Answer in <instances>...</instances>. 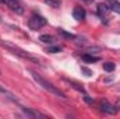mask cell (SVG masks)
Here are the masks:
<instances>
[{
  "label": "cell",
  "instance_id": "cell-10",
  "mask_svg": "<svg viewBox=\"0 0 120 119\" xmlns=\"http://www.w3.org/2000/svg\"><path fill=\"white\" fill-rule=\"evenodd\" d=\"M106 3L109 4V7H110L112 11H116V13L120 14V1H117V0H108Z\"/></svg>",
  "mask_w": 120,
  "mask_h": 119
},
{
  "label": "cell",
  "instance_id": "cell-1",
  "mask_svg": "<svg viewBox=\"0 0 120 119\" xmlns=\"http://www.w3.org/2000/svg\"><path fill=\"white\" fill-rule=\"evenodd\" d=\"M0 45H1L3 48H6L8 52H11V53L17 55V56H20L21 59L28 60V62H31V63H36V64H41V66H42V62H41V59H39L38 56H35V55H32V53H30V52L21 49L20 46H17V45L11 44V42H8V41H0Z\"/></svg>",
  "mask_w": 120,
  "mask_h": 119
},
{
  "label": "cell",
  "instance_id": "cell-14",
  "mask_svg": "<svg viewBox=\"0 0 120 119\" xmlns=\"http://www.w3.org/2000/svg\"><path fill=\"white\" fill-rule=\"evenodd\" d=\"M103 69H105L106 71H113V70H115V63L106 62V63H103Z\"/></svg>",
  "mask_w": 120,
  "mask_h": 119
},
{
  "label": "cell",
  "instance_id": "cell-9",
  "mask_svg": "<svg viewBox=\"0 0 120 119\" xmlns=\"http://www.w3.org/2000/svg\"><path fill=\"white\" fill-rule=\"evenodd\" d=\"M73 16H74V18H75L77 21H82V20L85 18V10H84L82 7H75V8L73 10Z\"/></svg>",
  "mask_w": 120,
  "mask_h": 119
},
{
  "label": "cell",
  "instance_id": "cell-7",
  "mask_svg": "<svg viewBox=\"0 0 120 119\" xmlns=\"http://www.w3.org/2000/svg\"><path fill=\"white\" fill-rule=\"evenodd\" d=\"M0 94L4 97V98H7V99H10L11 102H15V104H18V98L11 92V91H8L7 88H4V87H1L0 86Z\"/></svg>",
  "mask_w": 120,
  "mask_h": 119
},
{
  "label": "cell",
  "instance_id": "cell-6",
  "mask_svg": "<svg viewBox=\"0 0 120 119\" xmlns=\"http://www.w3.org/2000/svg\"><path fill=\"white\" fill-rule=\"evenodd\" d=\"M21 109H22V112H24L27 116H30V118H48V115H45V114H42V112H39V111H35V109H32V108L21 107Z\"/></svg>",
  "mask_w": 120,
  "mask_h": 119
},
{
  "label": "cell",
  "instance_id": "cell-4",
  "mask_svg": "<svg viewBox=\"0 0 120 119\" xmlns=\"http://www.w3.org/2000/svg\"><path fill=\"white\" fill-rule=\"evenodd\" d=\"M3 4H6L10 10H13L17 14H22L24 13V6L21 3V0H1Z\"/></svg>",
  "mask_w": 120,
  "mask_h": 119
},
{
  "label": "cell",
  "instance_id": "cell-18",
  "mask_svg": "<svg viewBox=\"0 0 120 119\" xmlns=\"http://www.w3.org/2000/svg\"><path fill=\"white\" fill-rule=\"evenodd\" d=\"M0 74H1V70H0Z\"/></svg>",
  "mask_w": 120,
  "mask_h": 119
},
{
  "label": "cell",
  "instance_id": "cell-3",
  "mask_svg": "<svg viewBox=\"0 0 120 119\" xmlns=\"http://www.w3.org/2000/svg\"><path fill=\"white\" fill-rule=\"evenodd\" d=\"M46 25V18L43 17V16H41V14H32L30 17V20H28V27H30L31 30L36 31V30H41L42 27H45Z\"/></svg>",
  "mask_w": 120,
  "mask_h": 119
},
{
  "label": "cell",
  "instance_id": "cell-15",
  "mask_svg": "<svg viewBox=\"0 0 120 119\" xmlns=\"http://www.w3.org/2000/svg\"><path fill=\"white\" fill-rule=\"evenodd\" d=\"M60 51H61L60 46H49V48H48V52H50V53H57Z\"/></svg>",
  "mask_w": 120,
  "mask_h": 119
},
{
  "label": "cell",
  "instance_id": "cell-12",
  "mask_svg": "<svg viewBox=\"0 0 120 119\" xmlns=\"http://www.w3.org/2000/svg\"><path fill=\"white\" fill-rule=\"evenodd\" d=\"M82 62H85V63H95V62H99V58L98 56H91L88 53H85V55H82Z\"/></svg>",
  "mask_w": 120,
  "mask_h": 119
},
{
  "label": "cell",
  "instance_id": "cell-5",
  "mask_svg": "<svg viewBox=\"0 0 120 119\" xmlns=\"http://www.w3.org/2000/svg\"><path fill=\"white\" fill-rule=\"evenodd\" d=\"M99 108H101V111L102 112H105V114H108V115H115L116 112H117V108L115 107V105H112L110 102H108V101H101V104H99Z\"/></svg>",
  "mask_w": 120,
  "mask_h": 119
},
{
  "label": "cell",
  "instance_id": "cell-16",
  "mask_svg": "<svg viewBox=\"0 0 120 119\" xmlns=\"http://www.w3.org/2000/svg\"><path fill=\"white\" fill-rule=\"evenodd\" d=\"M59 32L63 35V36H66V38H70V39H74V38H75L74 35H71V34H67L66 31H63V30H59Z\"/></svg>",
  "mask_w": 120,
  "mask_h": 119
},
{
  "label": "cell",
  "instance_id": "cell-8",
  "mask_svg": "<svg viewBox=\"0 0 120 119\" xmlns=\"http://www.w3.org/2000/svg\"><path fill=\"white\" fill-rule=\"evenodd\" d=\"M109 11H112V10H110V7H109L108 3H101V4H98V14H99L101 17L108 16Z\"/></svg>",
  "mask_w": 120,
  "mask_h": 119
},
{
  "label": "cell",
  "instance_id": "cell-13",
  "mask_svg": "<svg viewBox=\"0 0 120 119\" xmlns=\"http://www.w3.org/2000/svg\"><path fill=\"white\" fill-rule=\"evenodd\" d=\"M45 3L49 4V6L53 7V8H57V7H60V4H61L60 0H45Z\"/></svg>",
  "mask_w": 120,
  "mask_h": 119
},
{
  "label": "cell",
  "instance_id": "cell-2",
  "mask_svg": "<svg viewBox=\"0 0 120 119\" xmlns=\"http://www.w3.org/2000/svg\"><path fill=\"white\" fill-rule=\"evenodd\" d=\"M31 74H32V77H34V80L42 87V88H45L46 91H49V92H52V94H55V95H57V97H60V98H66V94L61 91V90H59L56 86H53L52 83H49L46 79H43L42 76H39L36 71H31Z\"/></svg>",
  "mask_w": 120,
  "mask_h": 119
},
{
  "label": "cell",
  "instance_id": "cell-11",
  "mask_svg": "<svg viewBox=\"0 0 120 119\" xmlns=\"http://www.w3.org/2000/svg\"><path fill=\"white\" fill-rule=\"evenodd\" d=\"M39 41H41V42H43V44H50V45H52V44H55V41H56V39H55V36H52V35H48V34H46V35H41Z\"/></svg>",
  "mask_w": 120,
  "mask_h": 119
},
{
  "label": "cell",
  "instance_id": "cell-17",
  "mask_svg": "<svg viewBox=\"0 0 120 119\" xmlns=\"http://www.w3.org/2000/svg\"><path fill=\"white\" fill-rule=\"evenodd\" d=\"M82 1H84V3H87V4H90V3H92V1H94V0H82Z\"/></svg>",
  "mask_w": 120,
  "mask_h": 119
}]
</instances>
